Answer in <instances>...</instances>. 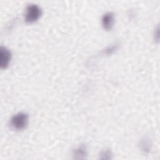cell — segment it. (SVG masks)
<instances>
[{
  "label": "cell",
  "mask_w": 160,
  "mask_h": 160,
  "mask_svg": "<svg viewBox=\"0 0 160 160\" xmlns=\"http://www.w3.org/2000/svg\"><path fill=\"white\" fill-rule=\"evenodd\" d=\"M41 14V9L35 4H29L26 9L24 19L27 22H33L37 21Z\"/></svg>",
  "instance_id": "6da1fadb"
},
{
  "label": "cell",
  "mask_w": 160,
  "mask_h": 160,
  "mask_svg": "<svg viewBox=\"0 0 160 160\" xmlns=\"http://www.w3.org/2000/svg\"><path fill=\"white\" fill-rule=\"evenodd\" d=\"M28 121V115L25 112H19L11 119V125L18 130H21L26 128Z\"/></svg>",
  "instance_id": "7a4b0ae2"
},
{
  "label": "cell",
  "mask_w": 160,
  "mask_h": 160,
  "mask_svg": "<svg viewBox=\"0 0 160 160\" xmlns=\"http://www.w3.org/2000/svg\"><path fill=\"white\" fill-rule=\"evenodd\" d=\"M11 54L6 48L1 46L0 48V66L1 68H6L11 60Z\"/></svg>",
  "instance_id": "3957f363"
},
{
  "label": "cell",
  "mask_w": 160,
  "mask_h": 160,
  "mask_svg": "<svg viewBox=\"0 0 160 160\" xmlns=\"http://www.w3.org/2000/svg\"><path fill=\"white\" fill-rule=\"evenodd\" d=\"M114 23V14L111 12L104 14L102 18V24L104 29L109 30L112 28Z\"/></svg>",
  "instance_id": "277c9868"
}]
</instances>
